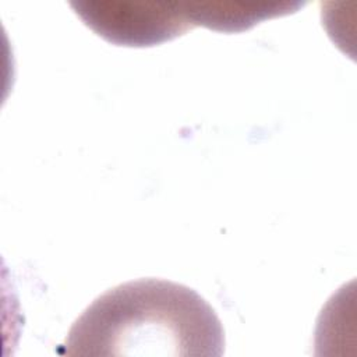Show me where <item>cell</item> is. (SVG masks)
<instances>
[{
    "instance_id": "6da1fadb",
    "label": "cell",
    "mask_w": 357,
    "mask_h": 357,
    "mask_svg": "<svg viewBox=\"0 0 357 357\" xmlns=\"http://www.w3.org/2000/svg\"><path fill=\"white\" fill-rule=\"evenodd\" d=\"M66 354L222 356L215 310L192 289L158 278L121 283L93 300L71 326Z\"/></svg>"
},
{
    "instance_id": "7a4b0ae2",
    "label": "cell",
    "mask_w": 357,
    "mask_h": 357,
    "mask_svg": "<svg viewBox=\"0 0 357 357\" xmlns=\"http://www.w3.org/2000/svg\"><path fill=\"white\" fill-rule=\"evenodd\" d=\"M75 14L105 40L128 47H149L172 40L194 26L191 11H170L158 4L71 3Z\"/></svg>"
}]
</instances>
